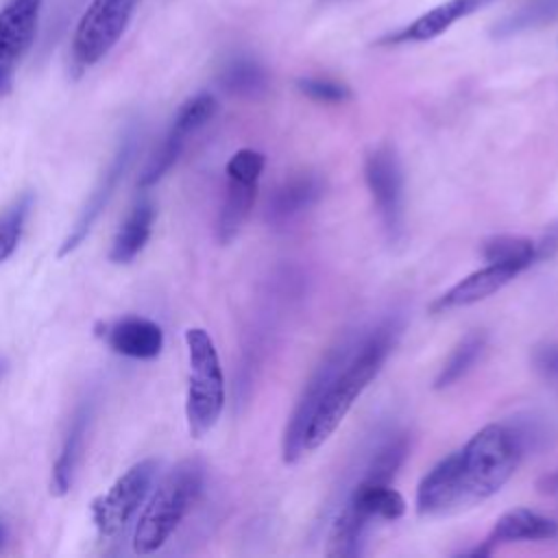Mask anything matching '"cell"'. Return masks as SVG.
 Returning a JSON list of instances; mask_svg holds the SVG:
<instances>
[{
  "label": "cell",
  "mask_w": 558,
  "mask_h": 558,
  "mask_svg": "<svg viewBox=\"0 0 558 558\" xmlns=\"http://www.w3.org/2000/svg\"><path fill=\"white\" fill-rule=\"evenodd\" d=\"M399 320L388 318L357 338L349 360L329 384L320 405L312 416V423L305 434V451L318 449L338 429L347 412L353 408L355 399L364 392V388L375 379V375L384 366L386 357L390 355L399 338Z\"/></svg>",
  "instance_id": "cell-1"
},
{
  "label": "cell",
  "mask_w": 558,
  "mask_h": 558,
  "mask_svg": "<svg viewBox=\"0 0 558 558\" xmlns=\"http://www.w3.org/2000/svg\"><path fill=\"white\" fill-rule=\"evenodd\" d=\"M530 434L523 427L490 423L456 451L458 506L469 508L493 497L514 473Z\"/></svg>",
  "instance_id": "cell-2"
},
{
  "label": "cell",
  "mask_w": 558,
  "mask_h": 558,
  "mask_svg": "<svg viewBox=\"0 0 558 558\" xmlns=\"http://www.w3.org/2000/svg\"><path fill=\"white\" fill-rule=\"evenodd\" d=\"M205 486V466L198 458H185L150 493L135 532L133 551L153 554L166 545L192 506L198 501Z\"/></svg>",
  "instance_id": "cell-3"
},
{
  "label": "cell",
  "mask_w": 558,
  "mask_h": 558,
  "mask_svg": "<svg viewBox=\"0 0 558 558\" xmlns=\"http://www.w3.org/2000/svg\"><path fill=\"white\" fill-rule=\"evenodd\" d=\"M190 381L185 399L187 429L194 438L205 436L220 418L225 408V377L211 336L201 327L185 331Z\"/></svg>",
  "instance_id": "cell-4"
},
{
  "label": "cell",
  "mask_w": 558,
  "mask_h": 558,
  "mask_svg": "<svg viewBox=\"0 0 558 558\" xmlns=\"http://www.w3.org/2000/svg\"><path fill=\"white\" fill-rule=\"evenodd\" d=\"M137 4L140 0H92L76 24L72 39V59L81 70L96 65L111 52L126 31Z\"/></svg>",
  "instance_id": "cell-5"
},
{
  "label": "cell",
  "mask_w": 558,
  "mask_h": 558,
  "mask_svg": "<svg viewBox=\"0 0 558 558\" xmlns=\"http://www.w3.org/2000/svg\"><path fill=\"white\" fill-rule=\"evenodd\" d=\"M157 469V460H140L129 466L105 493L94 497L89 504V517L100 536H113L133 519L144 499L150 495Z\"/></svg>",
  "instance_id": "cell-6"
},
{
  "label": "cell",
  "mask_w": 558,
  "mask_h": 558,
  "mask_svg": "<svg viewBox=\"0 0 558 558\" xmlns=\"http://www.w3.org/2000/svg\"><path fill=\"white\" fill-rule=\"evenodd\" d=\"M355 342H357V338H344L340 344H336L333 349L327 351L323 362L310 375V379H307L301 397L296 399L294 410L286 423V429H283V442H281L283 462L292 464L305 453V434L312 423V416H314L316 408L320 405L329 384L333 381L338 371L349 360Z\"/></svg>",
  "instance_id": "cell-7"
},
{
  "label": "cell",
  "mask_w": 558,
  "mask_h": 558,
  "mask_svg": "<svg viewBox=\"0 0 558 558\" xmlns=\"http://www.w3.org/2000/svg\"><path fill=\"white\" fill-rule=\"evenodd\" d=\"M364 179L371 196L377 205L386 238L390 244L403 240L405 233V198H403V172L392 146H375L364 161Z\"/></svg>",
  "instance_id": "cell-8"
},
{
  "label": "cell",
  "mask_w": 558,
  "mask_h": 558,
  "mask_svg": "<svg viewBox=\"0 0 558 558\" xmlns=\"http://www.w3.org/2000/svg\"><path fill=\"white\" fill-rule=\"evenodd\" d=\"M266 157L253 148H240L231 155L225 166L227 172V190L218 214L216 235L220 244H229L242 229L244 220L248 218L255 196L257 183L264 170Z\"/></svg>",
  "instance_id": "cell-9"
},
{
  "label": "cell",
  "mask_w": 558,
  "mask_h": 558,
  "mask_svg": "<svg viewBox=\"0 0 558 558\" xmlns=\"http://www.w3.org/2000/svg\"><path fill=\"white\" fill-rule=\"evenodd\" d=\"M137 133L135 131H126L124 137L120 140L107 170L100 174L98 183L94 185L87 203L83 205L74 227L70 229V233L65 235V240L61 242L59 246V257H65L70 255L72 251L78 248V244L89 235L92 227L96 225V220L100 218L102 209L109 205L116 187L120 185V181L124 179V174L129 172L131 163H133V157H135V150H137Z\"/></svg>",
  "instance_id": "cell-10"
},
{
  "label": "cell",
  "mask_w": 558,
  "mask_h": 558,
  "mask_svg": "<svg viewBox=\"0 0 558 558\" xmlns=\"http://www.w3.org/2000/svg\"><path fill=\"white\" fill-rule=\"evenodd\" d=\"M41 0H7L0 7V96L9 89L17 63L35 41Z\"/></svg>",
  "instance_id": "cell-11"
},
{
  "label": "cell",
  "mask_w": 558,
  "mask_h": 558,
  "mask_svg": "<svg viewBox=\"0 0 558 558\" xmlns=\"http://www.w3.org/2000/svg\"><path fill=\"white\" fill-rule=\"evenodd\" d=\"M96 333L113 353L131 360H153L163 349L161 327L144 316H124L120 320L105 323Z\"/></svg>",
  "instance_id": "cell-12"
},
{
  "label": "cell",
  "mask_w": 558,
  "mask_h": 558,
  "mask_svg": "<svg viewBox=\"0 0 558 558\" xmlns=\"http://www.w3.org/2000/svg\"><path fill=\"white\" fill-rule=\"evenodd\" d=\"M493 2H497V0H447V2H440L438 7L425 11L423 15H418L414 22H410L401 31L381 37L379 44H414V41L436 39L458 20L469 17Z\"/></svg>",
  "instance_id": "cell-13"
},
{
  "label": "cell",
  "mask_w": 558,
  "mask_h": 558,
  "mask_svg": "<svg viewBox=\"0 0 558 558\" xmlns=\"http://www.w3.org/2000/svg\"><path fill=\"white\" fill-rule=\"evenodd\" d=\"M325 194V181L318 174L301 172L279 183L266 203V220L281 227L310 207H314Z\"/></svg>",
  "instance_id": "cell-14"
},
{
  "label": "cell",
  "mask_w": 558,
  "mask_h": 558,
  "mask_svg": "<svg viewBox=\"0 0 558 558\" xmlns=\"http://www.w3.org/2000/svg\"><path fill=\"white\" fill-rule=\"evenodd\" d=\"M521 268L510 266V264H486L484 268L466 275L462 281H458L453 288H449L442 296H438L432 303V312H445L453 307H464L473 305L497 290H501L508 281H512Z\"/></svg>",
  "instance_id": "cell-15"
},
{
  "label": "cell",
  "mask_w": 558,
  "mask_h": 558,
  "mask_svg": "<svg viewBox=\"0 0 558 558\" xmlns=\"http://www.w3.org/2000/svg\"><path fill=\"white\" fill-rule=\"evenodd\" d=\"M460 510L458 506V469L456 451L442 458L416 488V512L423 517L447 514Z\"/></svg>",
  "instance_id": "cell-16"
},
{
  "label": "cell",
  "mask_w": 558,
  "mask_h": 558,
  "mask_svg": "<svg viewBox=\"0 0 558 558\" xmlns=\"http://www.w3.org/2000/svg\"><path fill=\"white\" fill-rule=\"evenodd\" d=\"M558 534V523L554 519H547L538 512H532L527 508H514L501 514L486 536V545L495 549L499 543H512V541H545L554 538Z\"/></svg>",
  "instance_id": "cell-17"
},
{
  "label": "cell",
  "mask_w": 558,
  "mask_h": 558,
  "mask_svg": "<svg viewBox=\"0 0 558 558\" xmlns=\"http://www.w3.org/2000/svg\"><path fill=\"white\" fill-rule=\"evenodd\" d=\"M347 508H351L355 514L366 519L368 523L373 519H388L395 521L405 512V501L390 484H373L360 480L349 495Z\"/></svg>",
  "instance_id": "cell-18"
},
{
  "label": "cell",
  "mask_w": 558,
  "mask_h": 558,
  "mask_svg": "<svg viewBox=\"0 0 558 558\" xmlns=\"http://www.w3.org/2000/svg\"><path fill=\"white\" fill-rule=\"evenodd\" d=\"M87 423H89V408L81 405L68 427V434L63 438L61 451L54 460L52 466V480H50V490L57 497H63L74 482V471L83 451V442H85V434H87Z\"/></svg>",
  "instance_id": "cell-19"
},
{
  "label": "cell",
  "mask_w": 558,
  "mask_h": 558,
  "mask_svg": "<svg viewBox=\"0 0 558 558\" xmlns=\"http://www.w3.org/2000/svg\"><path fill=\"white\" fill-rule=\"evenodd\" d=\"M153 220H155V207L150 201H140L126 216V220L120 225L109 259L113 264H129L140 255V251L146 246L150 231H153Z\"/></svg>",
  "instance_id": "cell-20"
},
{
  "label": "cell",
  "mask_w": 558,
  "mask_h": 558,
  "mask_svg": "<svg viewBox=\"0 0 558 558\" xmlns=\"http://www.w3.org/2000/svg\"><path fill=\"white\" fill-rule=\"evenodd\" d=\"M558 17V0H525L517 11L499 20L493 28L495 39H508L532 28H541Z\"/></svg>",
  "instance_id": "cell-21"
},
{
  "label": "cell",
  "mask_w": 558,
  "mask_h": 558,
  "mask_svg": "<svg viewBox=\"0 0 558 558\" xmlns=\"http://www.w3.org/2000/svg\"><path fill=\"white\" fill-rule=\"evenodd\" d=\"M366 530H368V521H364L351 508L342 506L327 538V556H333V558L360 556Z\"/></svg>",
  "instance_id": "cell-22"
},
{
  "label": "cell",
  "mask_w": 558,
  "mask_h": 558,
  "mask_svg": "<svg viewBox=\"0 0 558 558\" xmlns=\"http://www.w3.org/2000/svg\"><path fill=\"white\" fill-rule=\"evenodd\" d=\"M220 85L235 96L253 98L266 92L268 74L264 65L251 57L231 59L220 72Z\"/></svg>",
  "instance_id": "cell-23"
},
{
  "label": "cell",
  "mask_w": 558,
  "mask_h": 558,
  "mask_svg": "<svg viewBox=\"0 0 558 558\" xmlns=\"http://www.w3.org/2000/svg\"><path fill=\"white\" fill-rule=\"evenodd\" d=\"M486 347V333L484 331H471L466 333L449 353V357L445 360V364L440 366L436 379H434V388L442 390L449 388L451 384H456L458 379H462L471 366L477 362V357L482 355Z\"/></svg>",
  "instance_id": "cell-24"
},
{
  "label": "cell",
  "mask_w": 558,
  "mask_h": 558,
  "mask_svg": "<svg viewBox=\"0 0 558 558\" xmlns=\"http://www.w3.org/2000/svg\"><path fill=\"white\" fill-rule=\"evenodd\" d=\"M482 257L488 264H510L525 270L538 259V246L523 235H497L482 244Z\"/></svg>",
  "instance_id": "cell-25"
},
{
  "label": "cell",
  "mask_w": 558,
  "mask_h": 558,
  "mask_svg": "<svg viewBox=\"0 0 558 558\" xmlns=\"http://www.w3.org/2000/svg\"><path fill=\"white\" fill-rule=\"evenodd\" d=\"M410 453V438L408 434H397L388 438L368 460L364 473L360 480L373 482V484H390V480L397 475L401 464L405 462Z\"/></svg>",
  "instance_id": "cell-26"
},
{
  "label": "cell",
  "mask_w": 558,
  "mask_h": 558,
  "mask_svg": "<svg viewBox=\"0 0 558 558\" xmlns=\"http://www.w3.org/2000/svg\"><path fill=\"white\" fill-rule=\"evenodd\" d=\"M216 111H218V100L211 94L201 92V94L187 98L179 107V111L170 124V133H174L187 142V137L194 135L198 129H203L216 116Z\"/></svg>",
  "instance_id": "cell-27"
},
{
  "label": "cell",
  "mask_w": 558,
  "mask_h": 558,
  "mask_svg": "<svg viewBox=\"0 0 558 558\" xmlns=\"http://www.w3.org/2000/svg\"><path fill=\"white\" fill-rule=\"evenodd\" d=\"M33 205V196L31 194H22L2 216H0V264L7 262L13 251L17 248L28 209Z\"/></svg>",
  "instance_id": "cell-28"
},
{
  "label": "cell",
  "mask_w": 558,
  "mask_h": 558,
  "mask_svg": "<svg viewBox=\"0 0 558 558\" xmlns=\"http://www.w3.org/2000/svg\"><path fill=\"white\" fill-rule=\"evenodd\" d=\"M183 146H185V140L168 131V135L163 137L159 150L153 155V159L148 161V166H146L144 172L140 174V181H137L140 187H150V185H155V183L177 163V159H179Z\"/></svg>",
  "instance_id": "cell-29"
},
{
  "label": "cell",
  "mask_w": 558,
  "mask_h": 558,
  "mask_svg": "<svg viewBox=\"0 0 558 558\" xmlns=\"http://www.w3.org/2000/svg\"><path fill=\"white\" fill-rule=\"evenodd\" d=\"M296 87L303 96L316 100V102H329V105H338L351 98V89L333 78H325V76H303L296 81Z\"/></svg>",
  "instance_id": "cell-30"
},
{
  "label": "cell",
  "mask_w": 558,
  "mask_h": 558,
  "mask_svg": "<svg viewBox=\"0 0 558 558\" xmlns=\"http://www.w3.org/2000/svg\"><path fill=\"white\" fill-rule=\"evenodd\" d=\"M532 364L545 381L558 386V342H545L536 347L532 353Z\"/></svg>",
  "instance_id": "cell-31"
},
{
  "label": "cell",
  "mask_w": 558,
  "mask_h": 558,
  "mask_svg": "<svg viewBox=\"0 0 558 558\" xmlns=\"http://www.w3.org/2000/svg\"><path fill=\"white\" fill-rule=\"evenodd\" d=\"M536 488L543 493V495H558V466L549 473H545L538 482H536Z\"/></svg>",
  "instance_id": "cell-32"
},
{
  "label": "cell",
  "mask_w": 558,
  "mask_h": 558,
  "mask_svg": "<svg viewBox=\"0 0 558 558\" xmlns=\"http://www.w3.org/2000/svg\"><path fill=\"white\" fill-rule=\"evenodd\" d=\"M7 541H9V527H7V523L0 519V551L4 549Z\"/></svg>",
  "instance_id": "cell-33"
}]
</instances>
